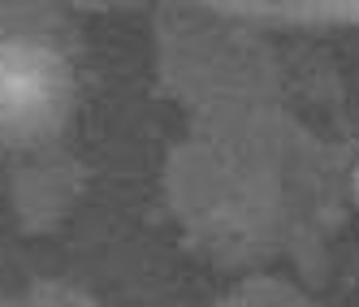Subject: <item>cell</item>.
<instances>
[{"mask_svg":"<svg viewBox=\"0 0 359 307\" xmlns=\"http://www.w3.org/2000/svg\"><path fill=\"white\" fill-rule=\"evenodd\" d=\"M74 83L61 57L31 43H0V147H35L69 117Z\"/></svg>","mask_w":359,"mask_h":307,"instance_id":"6da1fadb","label":"cell"},{"mask_svg":"<svg viewBox=\"0 0 359 307\" xmlns=\"http://www.w3.org/2000/svg\"><path fill=\"white\" fill-rule=\"evenodd\" d=\"M355 199H359V173H355Z\"/></svg>","mask_w":359,"mask_h":307,"instance_id":"7a4b0ae2","label":"cell"}]
</instances>
